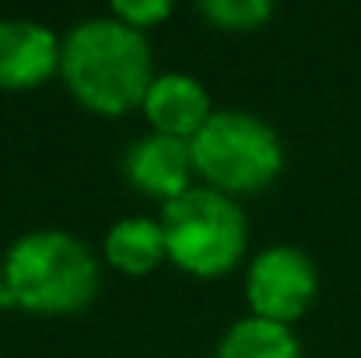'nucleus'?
Segmentation results:
<instances>
[{"mask_svg":"<svg viewBox=\"0 0 361 358\" xmlns=\"http://www.w3.org/2000/svg\"><path fill=\"white\" fill-rule=\"evenodd\" d=\"M218 358H302V348L284 323L249 316L225 334Z\"/></svg>","mask_w":361,"mask_h":358,"instance_id":"obj_10","label":"nucleus"},{"mask_svg":"<svg viewBox=\"0 0 361 358\" xmlns=\"http://www.w3.org/2000/svg\"><path fill=\"white\" fill-rule=\"evenodd\" d=\"M165 256L200 278H218L239 263L245 249V218L239 204L218 190H186L161 215Z\"/></svg>","mask_w":361,"mask_h":358,"instance_id":"obj_3","label":"nucleus"},{"mask_svg":"<svg viewBox=\"0 0 361 358\" xmlns=\"http://www.w3.org/2000/svg\"><path fill=\"white\" fill-rule=\"evenodd\" d=\"M144 113L158 126V133L190 141L207 119H211V99L190 74H161L151 81L144 95Z\"/></svg>","mask_w":361,"mask_h":358,"instance_id":"obj_8","label":"nucleus"},{"mask_svg":"<svg viewBox=\"0 0 361 358\" xmlns=\"http://www.w3.org/2000/svg\"><path fill=\"white\" fill-rule=\"evenodd\" d=\"M193 169L221 190L245 193L274 183L284 165L277 133L249 113H211V119L190 137Z\"/></svg>","mask_w":361,"mask_h":358,"instance_id":"obj_4","label":"nucleus"},{"mask_svg":"<svg viewBox=\"0 0 361 358\" xmlns=\"http://www.w3.org/2000/svg\"><path fill=\"white\" fill-rule=\"evenodd\" d=\"M169 11H172V4H165V0H113L116 21L137 28V32L161 21V18H169Z\"/></svg>","mask_w":361,"mask_h":358,"instance_id":"obj_12","label":"nucleus"},{"mask_svg":"<svg viewBox=\"0 0 361 358\" xmlns=\"http://www.w3.org/2000/svg\"><path fill=\"white\" fill-rule=\"evenodd\" d=\"M67 88L95 113L123 117L151 88V46L144 32L116 18L81 21L60 53Z\"/></svg>","mask_w":361,"mask_h":358,"instance_id":"obj_1","label":"nucleus"},{"mask_svg":"<svg viewBox=\"0 0 361 358\" xmlns=\"http://www.w3.org/2000/svg\"><path fill=\"white\" fill-rule=\"evenodd\" d=\"M106 256L126 274H147L165 256V232L151 218H123L106 236Z\"/></svg>","mask_w":361,"mask_h":358,"instance_id":"obj_9","label":"nucleus"},{"mask_svg":"<svg viewBox=\"0 0 361 358\" xmlns=\"http://www.w3.org/2000/svg\"><path fill=\"white\" fill-rule=\"evenodd\" d=\"M56 35L35 21H0V88L21 92L42 85L60 67Z\"/></svg>","mask_w":361,"mask_h":358,"instance_id":"obj_6","label":"nucleus"},{"mask_svg":"<svg viewBox=\"0 0 361 358\" xmlns=\"http://www.w3.org/2000/svg\"><path fill=\"white\" fill-rule=\"evenodd\" d=\"M200 11H204L218 28L249 32V28H259V25L274 14V4H270V0H204Z\"/></svg>","mask_w":361,"mask_h":358,"instance_id":"obj_11","label":"nucleus"},{"mask_svg":"<svg viewBox=\"0 0 361 358\" xmlns=\"http://www.w3.org/2000/svg\"><path fill=\"white\" fill-rule=\"evenodd\" d=\"M7 299L28 313H78L99 292V267L67 232L21 236L4 260Z\"/></svg>","mask_w":361,"mask_h":358,"instance_id":"obj_2","label":"nucleus"},{"mask_svg":"<svg viewBox=\"0 0 361 358\" xmlns=\"http://www.w3.org/2000/svg\"><path fill=\"white\" fill-rule=\"evenodd\" d=\"M190 172H193V155L190 141L183 137L151 133L126 151V179L144 193L176 201L190 190Z\"/></svg>","mask_w":361,"mask_h":358,"instance_id":"obj_7","label":"nucleus"},{"mask_svg":"<svg viewBox=\"0 0 361 358\" xmlns=\"http://www.w3.org/2000/svg\"><path fill=\"white\" fill-rule=\"evenodd\" d=\"M245 299L252 306V316L288 327L316 299V267H312V260L295 246L263 249L249 267Z\"/></svg>","mask_w":361,"mask_h":358,"instance_id":"obj_5","label":"nucleus"}]
</instances>
